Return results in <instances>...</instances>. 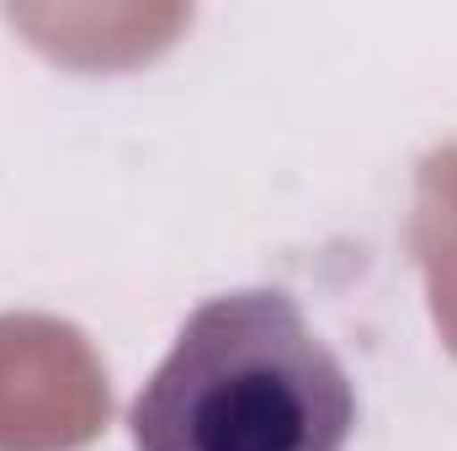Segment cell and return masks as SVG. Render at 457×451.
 <instances>
[{
  "label": "cell",
  "instance_id": "1",
  "mask_svg": "<svg viewBox=\"0 0 457 451\" xmlns=\"http://www.w3.org/2000/svg\"><path fill=\"white\" fill-rule=\"evenodd\" d=\"M138 451H345L356 388L277 287L208 298L128 409Z\"/></svg>",
  "mask_w": 457,
  "mask_h": 451
}]
</instances>
